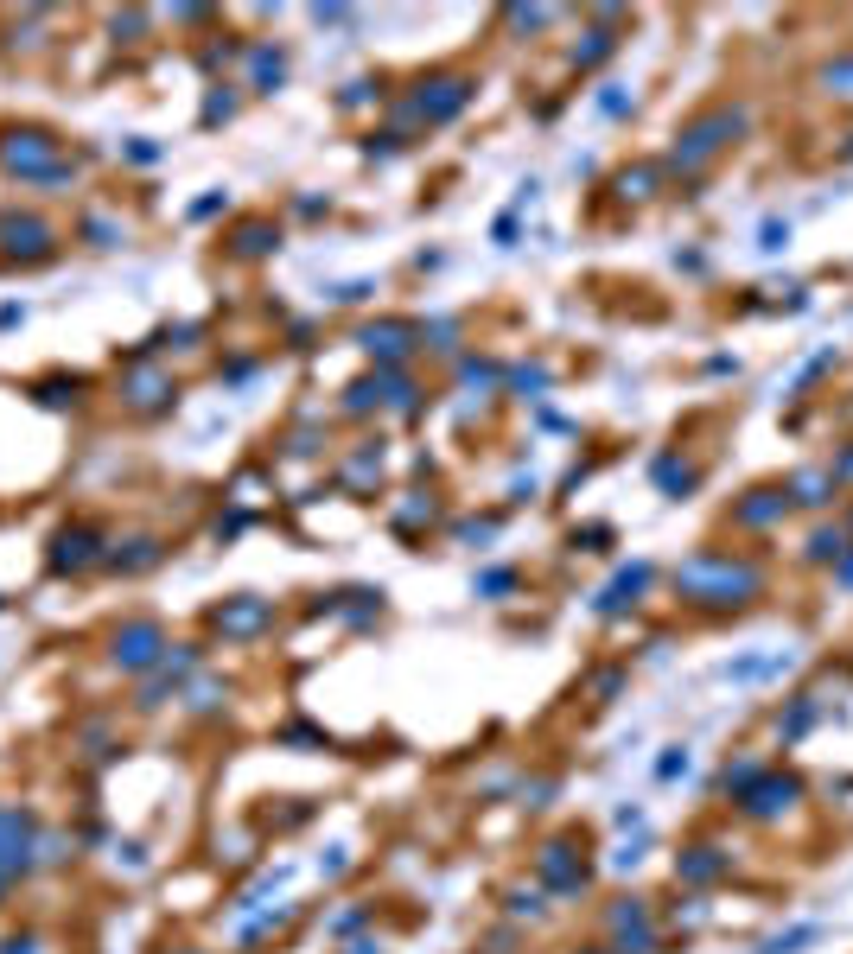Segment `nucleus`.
Segmentation results:
<instances>
[{
	"instance_id": "1",
	"label": "nucleus",
	"mask_w": 853,
	"mask_h": 954,
	"mask_svg": "<svg viewBox=\"0 0 853 954\" xmlns=\"http://www.w3.org/2000/svg\"><path fill=\"white\" fill-rule=\"evenodd\" d=\"M739 128H745V115H739V108H713L707 122H694V128L675 140V166H707V159H713L732 134H739Z\"/></svg>"
},
{
	"instance_id": "2",
	"label": "nucleus",
	"mask_w": 853,
	"mask_h": 954,
	"mask_svg": "<svg viewBox=\"0 0 853 954\" xmlns=\"http://www.w3.org/2000/svg\"><path fill=\"white\" fill-rule=\"evenodd\" d=\"M790 795H796V783L784 776V783H764V789L752 795L745 808H752V815H777V808H790Z\"/></svg>"
},
{
	"instance_id": "3",
	"label": "nucleus",
	"mask_w": 853,
	"mask_h": 954,
	"mask_svg": "<svg viewBox=\"0 0 853 954\" xmlns=\"http://www.w3.org/2000/svg\"><path fill=\"white\" fill-rule=\"evenodd\" d=\"M777 509H784V497H777V490H758V503H745V509H739V522H770Z\"/></svg>"
},
{
	"instance_id": "4",
	"label": "nucleus",
	"mask_w": 853,
	"mask_h": 954,
	"mask_svg": "<svg viewBox=\"0 0 853 954\" xmlns=\"http://www.w3.org/2000/svg\"><path fill=\"white\" fill-rule=\"evenodd\" d=\"M822 83H828V90H834V83H847L841 96H853V58H841V64H828V70H822Z\"/></svg>"
}]
</instances>
